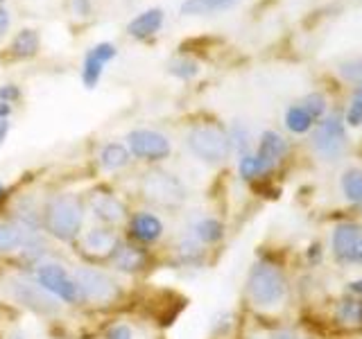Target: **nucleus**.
I'll return each instance as SVG.
<instances>
[{"label": "nucleus", "instance_id": "obj_1", "mask_svg": "<svg viewBox=\"0 0 362 339\" xmlns=\"http://www.w3.org/2000/svg\"><path fill=\"white\" fill-rule=\"evenodd\" d=\"M45 229L62 242H73L82 233L84 206L75 195H54L45 203L43 213Z\"/></svg>", "mask_w": 362, "mask_h": 339}, {"label": "nucleus", "instance_id": "obj_2", "mask_svg": "<svg viewBox=\"0 0 362 339\" xmlns=\"http://www.w3.org/2000/svg\"><path fill=\"white\" fill-rule=\"evenodd\" d=\"M286 276L269 263H256L247 276V297L256 308H276L286 299Z\"/></svg>", "mask_w": 362, "mask_h": 339}, {"label": "nucleus", "instance_id": "obj_3", "mask_svg": "<svg viewBox=\"0 0 362 339\" xmlns=\"http://www.w3.org/2000/svg\"><path fill=\"white\" fill-rule=\"evenodd\" d=\"M141 192L158 208H179L186 201V186L165 170H150L141 181Z\"/></svg>", "mask_w": 362, "mask_h": 339}, {"label": "nucleus", "instance_id": "obj_4", "mask_svg": "<svg viewBox=\"0 0 362 339\" xmlns=\"http://www.w3.org/2000/svg\"><path fill=\"white\" fill-rule=\"evenodd\" d=\"M7 292L18 305L25 310L41 314V316H57L59 314V301L50 292H45L37 280L28 276H11L7 278Z\"/></svg>", "mask_w": 362, "mask_h": 339}, {"label": "nucleus", "instance_id": "obj_5", "mask_svg": "<svg viewBox=\"0 0 362 339\" xmlns=\"http://www.w3.org/2000/svg\"><path fill=\"white\" fill-rule=\"evenodd\" d=\"M188 147L204 163H222L231 154V141L222 129L202 124L188 131Z\"/></svg>", "mask_w": 362, "mask_h": 339}, {"label": "nucleus", "instance_id": "obj_6", "mask_svg": "<svg viewBox=\"0 0 362 339\" xmlns=\"http://www.w3.org/2000/svg\"><path fill=\"white\" fill-rule=\"evenodd\" d=\"M73 278L77 282V290H79V297H82V301L107 305V303H113L120 297L118 282L113 280L109 274H105L102 269L77 267Z\"/></svg>", "mask_w": 362, "mask_h": 339}, {"label": "nucleus", "instance_id": "obj_7", "mask_svg": "<svg viewBox=\"0 0 362 339\" xmlns=\"http://www.w3.org/2000/svg\"><path fill=\"white\" fill-rule=\"evenodd\" d=\"M37 282L45 290L50 292L57 301L62 303H79L82 297H79V290H77V282L75 278L68 274L66 267H62L59 263H43L37 269Z\"/></svg>", "mask_w": 362, "mask_h": 339}, {"label": "nucleus", "instance_id": "obj_8", "mask_svg": "<svg viewBox=\"0 0 362 339\" xmlns=\"http://www.w3.org/2000/svg\"><path fill=\"white\" fill-rule=\"evenodd\" d=\"M313 147L324 161H337L346 150V129L339 116H328L313 133Z\"/></svg>", "mask_w": 362, "mask_h": 339}, {"label": "nucleus", "instance_id": "obj_9", "mask_svg": "<svg viewBox=\"0 0 362 339\" xmlns=\"http://www.w3.org/2000/svg\"><path fill=\"white\" fill-rule=\"evenodd\" d=\"M127 145L129 154L145 158V161H161L170 154V141L152 129H134L127 136Z\"/></svg>", "mask_w": 362, "mask_h": 339}, {"label": "nucleus", "instance_id": "obj_10", "mask_svg": "<svg viewBox=\"0 0 362 339\" xmlns=\"http://www.w3.org/2000/svg\"><path fill=\"white\" fill-rule=\"evenodd\" d=\"M116 56V45L113 43H98L93 45L82 61V82L86 88H95L105 66Z\"/></svg>", "mask_w": 362, "mask_h": 339}, {"label": "nucleus", "instance_id": "obj_11", "mask_svg": "<svg viewBox=\"0 0 362 339\" xmlns=\"http://www.w3.org/2000/svg\"><path fill=\"white\" fill-rule=\"evenodd\" d=\"M118 244L120 237L109 226H95L82 235V251L95 258H111Z\"/></svg>", "mask_w": 362, "mask_h": 339}, {"label": "nucleus", "instance_id": "obj_12", "mask_svg": "<svg viewBox=\"0 0 362 339\" xmlns=\"http://www.w3.org/2000/svg\"><path fill=\"white\" fill-rule=\"evenodd\" d=\"M88 208L95 215L98 222L107 226L120 224L124 220V203L116 195H111V192H102V190L93 192L88 199Z\"/></svg>", "mask_w": 362, "mask_h": 339}, {"label": "nucleus", "instance_id": "obj_13", "mask_svg": "<svg viewBox=\"0 0 362 339\" xmlns=\"http://www.w3.org/2000/svg\"><path fill=\"white\" fill-rule=\"evenodd\" d=\"M362 237V229L358 224L344 222L339 224L337 229L333 231V251L337 256V260L342 263H354V251Z\"/></svg>", "mask_w": 362, "mask_h": 339}, {"label": "nucleus", "instance_id": "obj_14", "mask_svg": "<svg viewBox=\"0 0 362 339\" xmlns=\"http://www.w3.org/2000/svg\"><path fill=\"white\" fill-rule=\"evenodd\" d=\"M113 260V267L122 274H139L147 267V254L143 251L141 246H134V244H118L116 251L111 254Z\"/></svg>", "mask_w": 362, "mask_h": 339}, {"label": "nucleus", "instance_id": "obj_15", "mask_svg": "<svg viewBox=\"0 0 362 339\" xmlns=\"http://www.w3.org/2000/svg\"><path fill=\"white\" fill-rule=\"evenodd\" d=\"M129 231L139 242L152 244L156 240H161L163 235V222L161 218H156L154 213H136L132 218Z\"/></svg>", "mask_w": 362, "mask_h": 339}, {"label": "nucleus", "instance_id": "obj_16", "mask_svg": "<svg viewBox=\"0 0 362 339\" xmlns=\"http://www.w3.org/2000/svg\"><path fill=\"white\" fill-rule=\"evenodd\" d=\"M161 25H163V9L156 7V9H147L136 18H132L127 25V32L134 39H147L161 30Z\"/></svg>", "mask_w": 362, "mask_h": 339}, {"label": "nucleus", "instance_id": "obj_17", "mask_svg": "<svg viewBox=\"0 0 362 339\" xmlns=\"http://www.w3.org/2000/svg\"><path fill=\"white\" fill-rule=\"evenodd\" d=\"M32 233H37V231L23 229L18 222H0V256L23 249Z\"/></svg>", "mask_w": 362, "mask_h": 339}, {"label": "nucleus", "instance_id": "obj_18", "mask_svg": "<svg viewBox=\"0 0 362 339\" xmlns=\"http://www.w3.org/2000/svg\"><path fill=\"white\" fill-rule=\"evenodd\" d=\"M188 235L195 237L199 244H215V242L222 240L224 226H222V222H218L215 218H199V220L192 222Z\"/></svg>", "mask_w": 362, "mask_h": 339}, {"label": "nucleus", "instance_id": "obj_19", "mask_svg": "<svg viewBox=\"0 0 362 339\" xmlns=\"http://www.w3.org/2000/svg\"><path fill=\"white\" fill-rule=\"evenodd\" d=\"M288 152V143L281 138V136L276 131H265L263 138H260V147H258V156L263 158V161H267L272 167H274V163L279 161V158Z\"/></svg>", "mask_w": 362, "mask_h": 339}, {"label": "nucleus", "instance_id": "obj_20", "mask_svg": "<svg viewBox=\"0 0 362 339\" xmlns=\"http://www.w3.org/2000/svg\"><path fill=\"white\" fill-rule=\"evenodd\" d=\"M238 0H184V3H181V14L206 16V14H215V11L229 9Z\"/></svg>", "mask_w": 362, "mask_h": 339}, {"label": "nucleus", "instance_id": "obj_21", "mask_svg": "<svg viewBox=\"0 0 362 339\" xmlns=\"http://www.w3.org/2000/svg\"><path fill=\"white\" fill-rule=\"evenodd\" d=\"M129 163V150L120 143H107L105 147H102L100 152V165L102 170H109V172H113V170H120Z\"/></svg>", "mask_w": 362, "mask_h": 339}, {"label": "nucleus", "instance_id": "obj_22", "mask_svg": "<svg viewBox=\"0 0 362 339\" xmlns=\"http://www.w3.org/2000/svg\"><path fill=\"white\" fill-rule=\"evenodd\" d=\"M11 52L21 59H28L39 52V34L34 30H21L11 41Z\"/></svg>", "mask_w": 362, "mask_h": 339}, {"label": "nucleus", "instance_id": "obj_23", "mask_svg": "<svg viewBox=\"0 0 362 339\" xmlns=\"http://www.w3.org/2000/svg\"><path fill=\"white\" fill-rule=\"evenodd\" d=\"M202 254H204V249L202 244L195 240L192 235H184L179 240L177 244V258H179V263H184V265H197L199 260H202Z\"/></svg>", "mask_w": 362, "mask_h": 339}, {"label": "nucleus", "instance_id": "obj_24", "mask_svg": "<svg viewBox=\"0 0 362 339\" xmlns=\"http://www.w3.org/2000/svg\"><path fill=\"white\" fill-rule=\"evenodd\" d=\"M335 319L344 326H358L362 323V303L360 301H342L335 310Z\"/></svg>", "mask_w": 362, "mask_h": 339}, {"label": "nucleus", "instance_id": "obj_25", "mask_svg": "<svg viewBox=\"0 0 362 339\" xmlns=\"http://www.w3.org/2000/svg\"><path fill=\"white\" fill-rule=\"evenodd\" d=\"M272 165L267 161H263L258 154H245L240 158V174L243 179H256V177H263L265 172H269Z\"/></svg>", "mask_w": 362, "mask_h": 339}, {"label": "nucleus", "instance_id": "obj_26", "mask_svg": "<svg viewBox=\"0 0 362 339\" xmlns=\"http://www.w3.org/2000/svg\"><path fill=\"white\" fill-rule=\"evenodd\" d=\"M342 192L349 201L362 203V172L360 170H349L342 177Z\"/></svg>", "mask_w": 362, "mask_h": 339}, {"label": "nucleus", "instance_id": "obj_27", "mask_svg": "<svg viewBox=\"0 0 362 339\" xmlns=\"http://www.w3.org/2000/svg\"><path fill=\"white\" fill-rule=\"evenodd\" d=\"M310 124H313V118L303 111V107H290L286 111V127L290 131L303 133V131L310 129Z\"/></svg>", "mask_w": 362, "mask_h": 339}, {"label": "nucleus", "instance_id": "obj_28", "mask_svg": "<svg viewBox=\"0 0 362 339\" xmlns=\"http://www.w3.org/2000/svg\"><path fill=\"white\" fill-rule=\"evenodd\" d=\"M168 73L179 79H192L199 73V66L192 59H175L168 64Z\"/></svg>", "mask_w": 362, "mask_h": 339}, {"label": "nucleus", "instance_id": "obj_29", "mask_svg": "<svg viewBox=\"0 0 362 339\" xmlns=\"http://www.w3.org/2000/svg\"><path fill=\"white\" fill-rule=\"evenodd\" d=\"M339 73H342V77L349 79V82L362 86V56H358V59H351V61H344L342 68H339Z\"/></svg>", "mask_w": 362, "mask_h": 339}, {"label": "nucleus", "instance_id": "obj_30", "mask_svg": "<svg viewBox=\"0 0 362 339\" xmlns=\"http://www.w3.org/2000/svg\"><path fill=\"white\" fill-rule=\"evenodd\" d=\"M229 141H231V147L235 145V150L240 152L243 156L249 154V131L243 127V124H233Z\"/></svg>", "mask_w": 362, "mask_h": 339}, {"label": "nucleus", "instance_id": "obj_31", "mask_svg": "<svg viewBox=\"0 0 362 339\" xmlns=\"http://www.w3.org/2000/svg\"><path fill=\"white\" fill-rule=\"evenodd\" d=\"M324 109H326V100L322 97V95H317V93H313V95H308L303 100V111L308 113V116L315 120V118H320L322 113H324Z\"/></svg>", "mask_w": 362, "mask_h": 339}, {"label": "nucleus", "instance_id": "obj_32", "mask_svg": "<svg viewBox=\"0 0 362 339\" xmlns=\"http://www.w3.org/2000/svg\"><path fill=\"white\" fill-rule=\"evenodd\" d=\"M105 339H134V328L129 323L118 321L105 333Z\"/></svg>", "mask_w": 362, "mask_h": 339}, {"label": "nucleus", "instance_id": "obj_33", "mask_svg": "<svg viewBox=\"0 0 362 339\" xmlns=\"http://www.w3.org/2000/svg\"><path fill=\"white\" fill-rule=\"evenodd\" d=\"M349 124H360L362 122V88L356 90L354 102H351V109H349V116H346Z\"/></svg>", "mask_w": 362, "mask_h": 339}, {"label": "nucleus", "instance_id": "obj_34", "mask_svg": "<svg viewBox=\"0 0 362 339\" xmlns=\"http://www.w3.org/2000/svg\"><path fill=\"white\" fill-rule=\"evenodd\" d=\"M21 97V90L18 86L14 84H7V86H0V102H7V105H11L14 100Z\"/></svg>", "mask_w": 362, "mask_h": 339}, {"label": "nucleus", "instance_id": "obj_35", "mask_svg": "<svg viewBox=\"0 0 362 339\" xmlns=\"http://www.w3.org/2000/svg\"><path fill=\"white\" fill-rule=\"evenodd\" d=\"M272 339H310V337H305L297 331H288V328H283V331L272 333Z\"/></svg>", "mask_w": 362, "mask_h": 339}, {"label": "nucleus", "instance_id": "obj_36", "mask_svg": "<svg viewBox=\"0 0 362 339\" xmlns=\"http://www.w3.org/2000/svg\"><path fill=\"white\" fill-rule=\"evenodd\" d=\"M73 7L79 16H88V11H90V3L88 0H73Z\"/></svg>", "mask_w": 362, "mask_h": 339}, {"label": "nucleus", "instance_id": "obj_37", "mask_svg": "<svg viewBox=\"0 0 362 339\" xmlns=\"http://www.w3.org/2000/svg\"><path fill=\"white\" fill-rule=\"evenodd\" d=\"M7 28H9V14H7V11H5L3 7H0V39L5 37Z\"/></svg>", "mask_w": 362, "mask_h": 339}, {"label": "nucleus", "instance_id": "obj_38", "mask_svg": "<svg viewBox=\"0 0 362 339\" xmlns=\"http://www.w3.org/2000/svg\"><path fill=\"white\" fill-rule=\"evenodd\" d=\"M9 133V120H0V143L7 138Z\"/></svg>", "mask_w": 362, "mask_h": 339}, {"label": "nucleus", "instance_id": "obj_39", "mask_svg": "<svg viewBox=\"0 0 362 339\" xmlns=\"http://www.w3.org/2000/svg\"><path fill=\"white\" fill-rule=\"evenodd\" d=\"M354 263L362 265V237H360V242L356 246V251H354Z\"/></svg>", "mask_w": 362, "mask_h": 339}, {"label": "nucleus", "instance_id": "obj_40", "mask_svg": "<svg viewBox=\"0 0 362 339\" xmlns=\"http://www.w3.org/2000/svg\"><path fill=\"white\" fill-rule=\"evenodd\" d=\"M351 290H354V292H358V294H362V280L354 282V285H351Z\"/></svg>", "mask_w": 362, "mask_h": 339}, {"label": "nucleus", "instance_id": "obj_41", "mask_svg": "<svg viewBox=\"0 0 362 339\" xmlns=\"http://www.w3.org/2000/svg\"><path fill=\"white\" fill-rule=\"evenodd\" d=\"M3 197H5V186L0 184V199H3Z\"/></svg>", "mask_w": 362, "mask_h": 339}]
</instances>
